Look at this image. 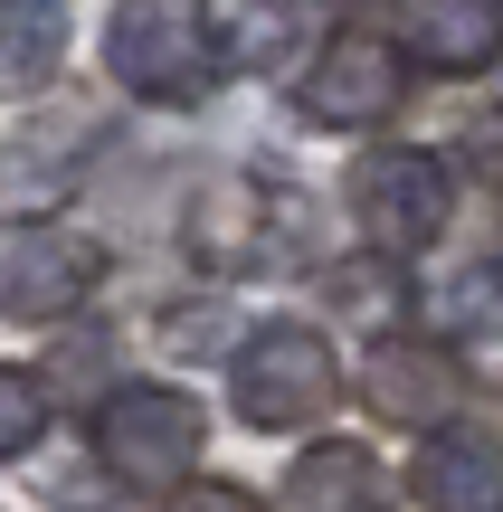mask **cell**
Returning <instances> with one entry per match:
<instances>
[{"mask_svg": "<svg viewBox=\"0 0 503 512\" xmlns=\"http://www.w3.org/2000/svg\"><path fill=\"white\" fill-rule=\"evenodd\" d=\"M266 219H285V190L219 181V190L200 200V219H190V247H200L209 266H276V256H295V247L266 238Z\"/></svg>", "mask_w": 503, "mask_h": 512, "instance_id": "obj_9", "label": "cell"}, {"mask_svg": "<svg viewBox=\"0 0 503 512\" xmlns=\"http://www.w3.org/2000/svg\"><path fill=\"white\" fill-rule=\"evenodd\" d=\"M228 399H238L247 427H276V437L323 427V418H333V399H342L333 342H323L314 323H257L238 342V361H228Z\"/></svg>", "mask_w": 503, "mask_h": 512, "instance_id": "obj_2", "label": "cell"}, {"mask_svg": "<svg viewBox=\"0 0 503 512\" xmlns=\"http://www.w3.org/2000/svg\"><path fill=\"white\" fill-rule=\"evenodd\" d=\"M285 512H399V494H390V475H380V456L323 437V446H304V456L285 465Z\"/></svg>", "mask_w": 503, "mask_h": 512, "instance_id": "obj_8", "label": "cell"}, {"mask_svg": "<svg viewBox=\"0 0 503 512\" xmlns=\"http://www.w3.org/2000/svg\"><path fill=\"white\" fill-rule=\"evenodd\" d=\"M295 95H304V114H314V124H333V133L390 124V105H399V57H390V38H361V29L333 38Z\"/></svg>", "mask_w": 503, "mask_h": 512, "instance_id": "obj_6", "label": "cell"}, {"mask_svg": "<svg viewBox=\"0 0 503 512\" xmlns=\"http://www.w3.org/2000/svg\"><path fill=\"white\" fill-rule=\"evenodd\" d=\"M437 313H447V332H494L503 323V285H456Z\"/></svg>", "mask_w": 503, "mask_h": 512, "instance_id": "obj_14", "label": "cell"}, {"mask_svg": "<svg viewBox=\"0 0 503 512\" xmlns=\"http://www.w3.org/2000/svg\"><path fill=\"white\" fill-rule=\"evenodd\" d=\"M399 29L428 67H503V0H399Z\"/></svg>", "mask_w": 503, "mask_h": 512, "instance_id": "obj_11", "label": "cell"}, {"mask_svg": "<svg viewBox=\"0 0 503 512\" xmlns=\"http://www.w3.org/2000/svg\"><path fill=\"white\" fill-rule=\"evenodd\" d=\"M409 494L428 512H503V437L494 427H437L409 465Z\"/></svg>", "mask_w": 503, "mask_h": 512, "instance_id": "obj_7", "label": "cell"}, {"mask_svg": "<svg viewBox=\"0 0 503 512\" xmlns=\"http://www.w3.org/2000/svg\"><path fill=\"white\" fill-rule=\"evenodd\" d=\"M371 408L380 418H399V427H456L447 408H456V361L437 342H380L371 351Z\"/></svg>", "mask_w": 503, "mask_h": 512, "instance_id": "obj_10", "label": "cell"}, {"mask_svg": "<svg viewBox=\"0 0 503 512\" xmlns=\"http://www.w3.org/2000/svg\"><path fill=\"white\" fill-rule=\"evenodd\" d=\"M67 67V0H0V95H38Z\"/></svg>", "mask_w": 503, "mask_h": 512, "instance_id": "obj_12", "label": "cell"}, {"mask_svg": "<svg viewBox=\"0 0 503 512\" xmlns=\"http://www.w3.org/2000/svg\"><path fill=\"white\" fill-rule=\"evenodd\" d=\"M105 67L124 76L133 95L152 105H200L209 86L228 76V48L190 0H124L105 19Z\"/></svg>", "mask_w": 503, "mask_h": 512, "instance_id": "obj_1", "label": "cell"}, {"mask_svg": "<svg viewBox=\"0 0 503 512\" xmlns=\"http://www.w3.org/2000/svg\"><path fill=\"white\" fill-rule=\"evenodd\" d=\"M38 418H48V408H38V389L19 380V370H0V465H10V456H29Z\"/></svg>", "mask_w": 503, "mask_h": 512, "instance_id": "obj_13", "label": "cell"}, {"mask_svg": "<svg viewBox=\"0 0 503 512\" xmlns=\"http://www.w3.org/2000/svg\"><path fill=\"white\" fill-rule=\"evenodd\" d=\"M162 512H257V503H247L238 484H181V494H171Z\"/></svg>", "mask_w": 503, "mask_h": 512, "instance_id": "obj_15", "label": "cell"}, {"mask_svg": "<svg viewBox=\"0 0 503 512\" xmlns=\"http://www.w3.org/2000/svg\"><path fill=\"white\" fill-rule=\"evenodd\" d=\"M95 456L133 494H181V475L200 465V408L181 389H114L95 408Z\"/></svg>", "mask_w": 503, "mask_h": 512, "instance_id": "obj_3", "label": "cell"}, {"mask_svg": "<svg viewBox=\"0 0 503 512\" xmlns=\"http://www.w3.org/2000/svg\"><path fill=\"white\" fill-rule=\"evenodd\" d=\"M105 256L57 219H0V323H67L95 294Z\"/></svg>", "mask_w": 503, "mask_h": 512, "instance_id": "obj_5", "label": "cell"}, {"mask_svg": "<svg viewBox=\"0 0 503 512\" xmlns=\"http://www.w3.org/2000/svg\"><path fill=\"white\" fill-rule=\"evenodd\" d=\"M447 209H456V190H447V162H437V152H418V143L361 152V171H352V219H361V238H371L380 256L437 247Z\"/></svg>", "mask_w": 503, "mask_h": 512, "instance_id": "obj_4", "label": "cell"}, {"mask_svg": "<svg viewBox=\"0 0 503 512\" xmlns=\"http://www.w3.org/2000/svg\"><path fill=\"white\" fill-rule=\"evenodd\" d=\"M494 124H503V95H494Z\"/></svg>", "mask_w": 503, "mask_h": 512, "instance_id": "obj_17", "label": "cell"}, {"mask_svg": "<svg viewBox=\"0 0 503 512\" xmlns=\"http://www.w3.org/2000/svg\"><path fill=\"white\" fill-rule=\"evenodd\" d=\"M323 10H352V0H323Z\"/></svg>", "mask_w": 503, "mask_h": 512, "instance_id": "obj_16", "label": "cell"}]
</instances>
